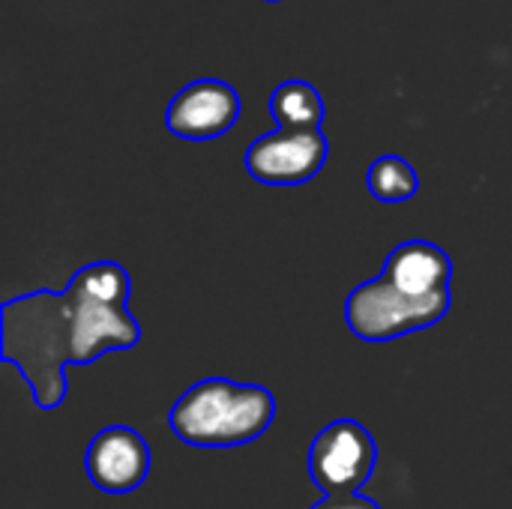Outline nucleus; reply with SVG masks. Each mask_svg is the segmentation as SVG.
Returning <instances> with one entry per match:
<instances>
[{"label":"nucleus","mask_w":512,"mask_h":509,"mask_svg":"<svg viewBox=\"0 0 512 509\" xmlns=\"http://www.w3.org/2000/svg\"><path fill=\"white\" fill-rule=\"evenodd\" d=\"M381 276L408 297H432L450 291L453 261L429 240H408L390 252Z\"/></svg>","instance_id":"nucleus-8"},{"label":"nucleus","mask_w":512,"mask_h":509,"mask_svg":"<svg viewBox=\"0 0 512 509\" xmlns=\"http://www.w3.org/2000/svg\"><path fill=\"white\" fill-rule=\"evenodd\" d=\"M171 429L192 447H243L276 420V399L261 384L207 378L189 387L171 408Z\"/></svg>","instance_id":"nucleus-2"},{"label":"nucleus","mask_w":512,"mask_h":509,"mask_svg":"<svg viewBox=\"0 0 512 509\" xmlns=\"http://www.w3.org/2000/svg\"><path fill=\"white\" fill-rule=\"evenodd\" d=\"M270 3H276V0H270Z\"/></svg>","instance_id":"nucleus-12"},{"label":"nucleus","mask_w":512,"mask_h":509,"mask_svg":"<svg viewBox=\"0 0 512 509\" xmlns=\"http://www.w3.org/2000/svg\"><path fill=\"white\" fill-rule=\"evenodd\" d=\"M312 509H381L372 498L366 495H324V501H318Z\"/></svg>","instance_id":"nucleus-11"},{"label":"nucleus","mask_w":512,"mask_h":509,"mask_svg":"<svg viewBox=\"0 0 512 509\" xmlns=\"http://www.w3.org/2000/svg\"><path fill=\"white\" fill-rule=\"evenodd\" d=\"M129 273L114 261L81 267L66 291H33L3 303L0 354L30 384L42 411L66 399V366H90L108 351H129L141 327L129 315Z\"/></svg>","instance_id":"nucleus-1"},{"label":"nucleus","mask_w":512,"mask_h":509,"mask_svg":"<svg viewBox=\"0 0 512 509\" xmlns=\"http://www.w3.org/2000/svg\"><path fill=\"white\" fill-rule=\"evenodd\" d=\"M84 468L96 489L108 495H129L150 474V447L129 426H108L87 444Z\"/></svg>","instance_id":"nucleus-7"},{"label":"nucleus","mask_w":512,"mask_h":509,"mask_svg":"<svg viewBox=\"0 0 512 509\" xmlns=\"http://www.w3.org/2000/svg\"><path fill=\"white\" fill-rule=\"evenodd\" d=\"M378 465V444L357 420L324 426L309 447V477L324 495H357Z\"/></svg>","instance_id":"nucleus-4"},{"label":"nucleus","mask_w":512,"mask_h":509,"mask_svg":"<svg viewBox=\"0 0 512 509\" xmlns=\"http://www.w3.org/2000/svg\"><path fill=\"white\" fill-rule=\"evenodd\" d=\"M270 111L279 129H321L324 99L306 81H282L270 96Z\"/></svg>","instance_id":"nucleus-9"},{"label":"nucleus","mask_w":512,"mask_h":509,"mask_svg":"<svg viewBox=\"0 0 512 509\" xmlns=\"http://www.w3.org/2000/svg\"><path fill=\"white\" fill-rule=\"evenodd\" d=\"M327 138L321 129H276L246 150V171L264 186H300L321 174Z\"/></svg>","instance_id":"nucleus-5"},{"label":"nucleus","mask_w":512,"mask_h":509,"mask_svg":"<svg viewBox=\"0 0 512 509\" xmlns=\"http://www.w3.org/2000/svg\"><path fill=\"white\" fill-rule=\"evenodd\" d=\"M240 96L219 78H201L186 84L165 111V126L183 141H210L225 135L240 117Z\"/></svg>","instance_id":"nucleus-6"},{"label":"nucleus","mask_w":512,"mask_h":509,"mask_svg":"<svg viewBox=\"0 0 512 509\" xmlns=\"http://www.w3.org/2000/svg\"><path fill=\"white\" fill-rule=\"evenodd\" d=\"M453 294L408 297L393 288L384 276L357 285L345 300L348 330L363 342H393L399 336L426 330L450 312Z\"/></svg>","instance_id":"nucleus-3"},{"label":"nucleus","mask_w":512,"mask_h":509,"mask_svg":"<svg viewBox=\"0 0 512 509\" xmlns=\"http://www.w3.org/2000/svg\"><path fill=\"white\" fill-rule=\"evenodd\" d=\"M369 192L384 201V204H399V201H411L420 189V177L414 171V165L402 156H381L369 165L366 174Z\"/></svg>","instance_id":"nucleus-10"}]
</instances>
